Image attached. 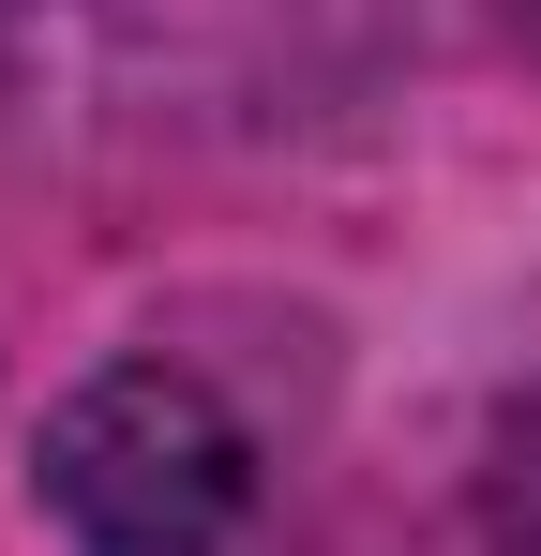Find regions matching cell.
<instances>
[{"label": "cell", "instance_id": "obj_2", "mask_svg": "<svg viewBox=\"0 0 541 556\" xmlns=\"http://www.w3.org/2000/svg\"><path fill=\"white\" fill-rule=\"evenodd\" d=\"M496 556H541V406L512 421V466H496Z\"/></svg>", "mask_w": 541, "mask_h": 556}, {"label": "cell", "instance_id": "obj_1", "mask_svg": "<svg viewBox=\"0 0 541 556\" xmlns=\"http://www.w3.org/2000/svg\"><path fill=\"white\" fill-rule=\"evenodd\" d=\"M46 511L90 556H211L256 511V437L180 362H105L46 421Z\"/></svg>", "mask_w": 541, "mask_h": 556}]
</instances>
